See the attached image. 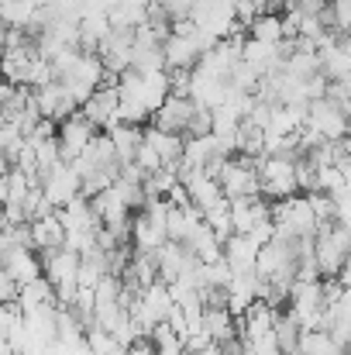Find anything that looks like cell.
Here are the masks:
<instances>
[{"label":"cell","mask_w":351,"mask_h":355,"mask_svg":"<svg viewBox=\"0 0 351 355\" xmlns=\"http://www.w3.org/2000/svg\"><path fill=\"white\" fill-rule=\"evenodd\" d=\"M272 221H276V235L286 238H314L317 228H321L307 193H293V197L276 200L272 204Z\"/></svg>","instance_id":"obj_1"},{"label":"cell","mask_w":351,"mask_h":355,"mask_svg":"<svg viewBox=\"0 0 351 355\" xmlns=\"http://www.w3.org/2000/svg\"><path fill=\"white\" fill-rule=\"evenodd\" d=\"M258 183H262V193L272 200L300 193L296 155H262L258 159Z\"/></svg>","instance_id":"obj_2"},{"label":"cell","mask_w":351,"mask_h":355,"mask_svg":"<svg viewBox=\"0 0 351 355\" xmlns=\"http://www.w3.org/2000/svg\"><path fill=\"white\" fill-rule=\"evenodd\" d=\"M262 159V155H258ZM258 159H248V155H228L217 169V183L224 190L228 200L237 197H258L262 193V183H258Z\"/></svg>","instance_id":"obj_3"},{"label":"cell","mask_w":351,"mask_h":355,"mask_svg":"<svg viewBox=\"0 0 351 355\" xmlns=\"http://www.w3.org/2000/svg\"><path fill=\"white\" fill-rule=\"evenodd\" d=\"M307 128L324 141H341L351 131V121L345 118L341 104H334L331 97H321L307 104Z\"/></svg>","instance_id":"obj_4"},{"label":"cell","mask_w":351,"mask_h":355,"mask_svg":"<svg viewBox=\"0 0 351 355\" xmlns=\"http://www.w3.org/2000/svg\"><path fill=\"white\" fill-rule=\"evenodd\" d=\"M42 193H45V200H48L55 211L66 207L69 200H76V197L83 193V180H80L76 166H73V162H55L52 169H45V173H42Z\"/></svg>","instance_id":"obj_5"},{"label":"cell","mask_w":351,"mask_h":355,"mask_svg":"<svg viewBox=\"0 0 351 355\" xmlns=\"http://www.w3.org/2000/svg\"><path fill=\"white\" fill-rule=\"evenodd\" d=\"M93 135H97V124L87 118L83 111H73L69 118L59 121V128H55V138H59L62 162H73V159H80V155H83V148L93 141Z\"/></svg>","instance_id":"obj_6"},{"label":"cell","mask_w":351,"mask_h":355,"mask_svg":"<svg viewBox=\"0 0 351 355\" xmlns=\"http://www.w3.org/2000/svg\"><path fill=\"white\" fill-rule=\"evenodd\" d=\"M90 204H93V211H97V218H100L104 228L117 232L120 238H131V204L120 197L117 187H107V190L93 193Z\"/></svg>","instance_id":"obj_7"},{"label":"cell","mask_w":351,"mask_h":355,"mask_svg":"<svg viewBox=\"0 0 351 355\" xmlns=\"http://www.w3.org/2000/svg\"><path fill=\"white\" fill-rule=\"evenodd\" d=\"M193 118H197V101H193L190 94H169V97L162 101V107L152 114V124L162 128V131L186 135Z\"/></svg>","instance_id":"obj_8"},{"label":"cell","mask_w":351,"mask_h":355,"mask_svg":"<svg viewBox=\"0 0 351 355\" xmlns=\"http://www.w3.org/2000/svg\"><path fill=\"white\" fill-rule=\"evenodd\" d=\"M83 114L93 121L97 128H104V131H111L114 124H120V94H117L114 76L90 94V101L83 104Z\"/></svg>","instance_id":"obj_9"},{"label":"cell","mask_w":351,"mask_h":355,"mask_svg":"<svg viewBox=\"0 0 351 355\" xmlns=\"http://www.w3.org/2000/svg\"><path fill=\"white\" fill-rule=\"evenodd\" d=\"M97 55L104 59L107 73H114V76H120L124 69H131V55H134V28H120V24H114L111 35L100 42Z\"/></svg>","instance_id":"obj_10"},{"label":"cell","mask_w":351,"mask_h":355,"mask_svg":"<svg viewBox=\"0 0 351 355\" xmlns=\"http://www.w3.org/2000/svg\"><path fill=\"white\" fill-rule=\"evenodd\" d=\"M179 183L186 187V197L197 211H207L210 204H217L224 197L217 176H210L207 169H179Z\"/></svg>","instance_id":"obj_11"},{"label":"cell","mask_w":351,"mask_h":355,"mask_svg":"<svg viewBox=\"0 0 351 355\" xmlns=\"http://www.w3.org/2000/svg\"><path fill=\"white\" fill-rule=\"evenodd\" d=\"M35 101H38V114L48 118V121H55V124L62 118H69V114L80 107V104L73 101V94L66 90L62 80H52V83L38 87V90H35Z\"/></svg>","instance_id":"obj_12"},{"label":"cell","mask_w":351,"mask_h":355,"mask_svg":"<svg viewBox=\"0 0 351 355\" xmlns=\"http://www.w3.org/2000/svg\"><path fill=\"white\" fill-rule=\"evenodd\" d=\"M3 272H7L10 279H17V283H31V279L45 276V272H42V252L31 248V245H14V248H7V252H3Z\"/></svg>","instance_id":"obj_13"},{"label":"cell","mask_w":351,"mask_h":355,"mask_svg":"<svg viewBox=\"0 0 351 355\" xmlns=\"http://www.w3.org/2000/svg\"><path fill=\"white\" fill-rule=\"evenodd\" d=\"M276 318H279V311L269 304V300H255L237 321V328H241V338L244 342H255V338H265V335H272L276 331Z\"/></svg>","instance_id":"obj_14"},{"label":"cell","mask_w":351,"mask_h":355,"mask_svg":"<svg viewBox=\"0 0 351 355\" xmlns=\"http://www.w3.org/2000/svg\"><path fill=\"white\" fill-rule=\"evenodd\" d=\"M269 218H272V207L262 200V193L258 197H237V200H231V228L237 235H248L255 225H262Z\"/></svg>","instance_id":"obj_15"},{"label":"cell","mask_w":351,"mask_h":355,"mask_svg":"<svg viewBox=\"0 0 351 355\" xmlns=\"http://www.w3.org/2000/svg\"><path fill=\"white\" fill-rule=\"evenodd\" d=\"M141 138H145V145H152V152L159 155V162L162 166H176L179 169V159H183V135H176V131H162V128H145L141 131Z\"/></svg>","instance_id":"obj_16"},{"label":"cell","mask_w":351,"mask_h":355,"mask_svg":"<svg viewBox=\"0 0 351 355\" xmlns=\"http://www.w3.org/2000/svg\"><path fill=\"white\" fill-rule=\"evenodd\" d=\"M28 228H31V245H35L38 252H52V248H62V245H66V225H62L59 211L28 221Z\"/></svg>","instance_id":"obj_17"},{"label":"cell","mask_w":351,"mask_h":355,"mask_svg":"<svg viewBox=\"0 0 351 355\" xmlns=\"http://www.w3.org/2000/svg\"><path fill=\"white\" fill-rule=\"evenodd\" d=\"M111 28H114V21L107 10H83L80 14V49L97 52L100 42L111 35Z\"/></svg>","instance_id":"obj_18"},{"label":"cell","mask_w":351,"mask_h":355,"mask_svg":"<svg viewBox=\"0 0 351 355\" xmlns=\"http://www.w3.org/2000/svg\"><path fill=\"white\" fill-rule=\"evenodd\" d=\"M204 331L217 342V345H231L237 338V324H234V314L224 304H210L204 307Z\"/></svg>","instance_id":"obj_19"},{"label":"cell","mask_w":351,"mask_h":355,"mask_svg":"<svg viewBox=\"0 0 351 355\" xmlns=\"http://www.w3.org/2000/svg\"><path fill=\"white\" fill-rule=\"evenodd\" d=\"M321 73L331 80V83H338V80H348L351 76V49L345 45V42H327L321 52Z\"/></svg>","instance_id":"obj_20"},{"label":"cell","mask_w":351,"mask_h":355,"mask_svg":"<svg viewBox=\"0 0 351 355\" xmlns=\"http://www.w3.org/2000/svg\"><path fill=\"white\" fill-rule=\"evenodd\" d=\"M224 262L231 266V272H251L258 262V245L248 235L234 232L231 238H224Z\"/></svg>","instance_id":"obj_21"},{"label":"cell","mask_w":351,"mask_h":355,"mask_svg":"<svg viewBox=\"0 0 351 355\" xmlns=\"http://www.w3.org/2000/svg\"><path fill=\"white\" fill-rule=\"evenodd\" d=\"M31 187H35V180H31L24 169L10 166V169L0 176V207H7V204H17V207H21Z\"/></svg>","instance_id":"obj_22"},{"label":"cell","mask_w":351,"mask_h":355,"mask_svg":"<svg viewBox=\"0 0 351 355\" xmlns=\"http://www.w3.org/2000/svg\"><path fill=\"white\" fill-rule=\"evenodd\" d=\"M45 304H59L55 300V286L48 283V276L21 283V293H17V307L21 311H35V307H45Z\"/></svg>","instance_id":"obj_23"},{"label":"cell","mask_w":351,"mask_h":355,"mask_svg":"<svg viewBox=\"0 0 351 355\" xmlns=\"http://www.w3.org/2000/svg\"><path fill=\"white\" fill-rule=\"evenodd\" d=\"M107 135H111V141H114V152H117V159H120V166H124V162H134V152H138V145H141V128L120 121Z\"/></svg>","instance_id":"obj_24"},{"label":"cell","mask_w":351,"mask_h":355,"mask_svg":"<svg viewBox=\"0 0 351 355\" xmlns=\"http://www.w3.org/2000/svg\"><path fill=\"white\" fill-rule=\"evenodd\" d=\"M248 31H251V38H258V42H265V45H282V42H286V35H282V14H276V10L258 14V17L248 24Z\"/></svg>","instance_id":"obj_25"},{"label":"cell","mask_w":351,"mask_h":355,"mask_svg":"<svg viewBox=\"0 0 351 355\" xmlns=\"http://www.w3.org/2000/svg\"><path fill=\"white\" fill-rule=\"evenodd\" d=\"M282 69L289 76H300V80H310L321 73V55L317 52H307V49H293L286 59H282Z\"/></svg>","instance_id":"obj_26"},{"label":"cell","mask_w":351,"mask_h":355,"mask_svg":"<svg viewBox=\"0 0 351 355\" xmlns=\"http://www.w3.org/2000/svg\"><path fill=\"white\" fill-rule=\"evenodd\" d=\"M200 214H204L207 228L221 238V241L234 235V228H231V200H228V197H221L217 204H210V207H207V211H200Z\"/></svg>","instance_id":"obj_27"},{"label":"cell","mask_w":351,"mask_h":355,"mask_svg":"<svg viewBox=\"0 0 351 355\" xmlns=\"http://www.w3.org/2000/svg\"><path fill=\"white\" fill-rule=\"evenodd\" d=\"M148 342H152L155 355H186V342L169 328V321L155 324V328H152V335H148Z\"/></svg>","instance_id":"obj_28"},{"label":"cell","mask_w":351,"mask_h":355,"mask_svg":"<svg viewBox=\"0 0 351 355\" xmlns=\"http://www.w3.org/2000/svg\"><path fill=\"white\" fill-rule=\"evenodd\" d=\"M87 342H90V352L93 355H124L127 352V345L117 338L114 331H107V328H100V324L87 328Z\"/></svg>","instance_id":"obj_29"},{"label":"cell","mask_w":351,"mask_h":355,"mask_svg":"<svg viewBox=\"0 0 351 355\" xmlns=\"http://www.w3.org/2000/svg\"><path fill=\"white\" fill-rule=\"evenodd\" d=\"M193 10H197V0H152L148 17H165L169 24H176V21H190Z\"/></svg>","instance_id":"obj_30"},{"label":"cell","mask_w":351,"mask_h":355,"mask_svg":"<svg viewBox=\"0 0 351 355\" xmlns=\"http://www.w3.org/2000/svg\"><path fill=\"white\" fill-rule=\"evenodd\" d=\"M300 324L289 318V314H279L276 318V342H279V352L282 355H293L296 352V345H300Z\"/></svg>","instance_id":"obj_31"},{"label":"cell","mask_w":351,"mask_h":355,"mask_svg":"<svg viewBox=\"0 0 351 355\" xmlns=\"http://www.w3.org/2000/svg\"><path fill=\"white\" fill-rule=\"evenodd\" d=\"M324 24L338 35H348L351 31V0H331V7H324Z\"/></svg>","instance_id":"obj_32"},{"label":"cell","mask_w":351,"mask_h":355,"mask_svg":"<svg viewBox=\"0 0 351 355\" xmlns=\"http://www.w3.org/2000/svg\"><path fill=\"white\" fill-rule=\"evenodd\" d=\"M307 197H310V207H314V214H317L321 225L338 221V197H331V193H324V190H314V193H307Z\"/></svg>","instance_id":"obj_33"},{"label":"cell","mask_w":351,"mask_h":355,"mask_svg":"<svg viewBox=\"0 0 351 355\" xmlns=\"http://www.w3.org/2000/svg\"><path fill=\"white\" fill-rule=\"evenodd\" d=\"M17 293H21V283L10 279V276L0 269V304H17Z\"/></svg>","instance_id":"obj_34"},{"label":"cell","mask_w":351,"mask_h":355,"mask_svg":"<svg viewBox=\"0 0 351 355\" xmlns=\"http://www.w3.org/2000/svg\"><path fill=\"white\" fill-rule=\"evenodd\" d=\"M14 94H17V87H14L10 80H3V76H0V111H7V107H10Z\"/></svg>","instance_id":"obj_35"},{"label":"cell","mask_w":351,"mask_h":355,"mask_svg":"<svg viewBox=\"0 0 351 355\" xmlns=\"http://www.w3.org/2000/svg\"><path fill=\"white\" fill-rule=\"evenodd\" d=\"M124 355H155V349H152V342H145V338H141V342H134Z\"/></svg>","instance_id":"obj_36"},{"label":"cell","mask_w":351,"mask_h":355,"mask_svg":"<svg viewBox=\"0 0 351 355\" xmlns=\"http://www.w3.org/2000/svg\"><path fill=\"white\" fill-rule=\"evenodd\" d=\"M334 279H338V283H341L345 290H351V255H348V259H345V266H341V272H338Z\"/></svg>","instance_id":"obj_37"},{"label":"cell","mask_w":351,"mask_h":355,"mask_svg":"<svg viewBox=\"0 0 351 355\" xmlns=\"http://www.w3.org/2000/svg\"><path fill=\"white\" fill-rule=\"evenodd\" d=\"M341 155H345V162H351V131L341 138Z\"/></svg>","instance_id":"obj_38"},{"label":"cell","mask_w":351,"mask_h":355,"mask_svg":"<svg viewBox=\"0 0 351 355\" xmlns=\"http://www.w3.org/2000/svg\"><path fill=\"white\" fill-rule=\"evenodd\" d=\"M31 3H35V7H48L52 0H31Z\"/></svg>","instance_id":"obj_39"},{"label":"cell","mask_w":351,"mask_h":355,"mask_svg":"<svg viewBox=\"0 0 351 355\" xmlns=\"http://www.w3.org/2000/svg\"><path fill=\"white\" fill-rule=\"evenodd\" d=\"M345 45H348V49H351V31H348V35H345Z\"/></svg>","instance_id":"obj_40"},{"label":"cell","mask_w":351,"mask_h":355,"mask_svg":"<svg viewBox=\"0 0 351 355\" xmlns=\"http://www.w3.org/2000/svg\"><path fill=\"white\" fill-rule=\"evenodd\" d=\"M0 269H3V252H0Z\"/></svg>","instance_id":"obj_41"}]
</instances>
